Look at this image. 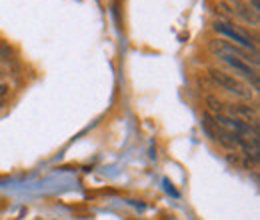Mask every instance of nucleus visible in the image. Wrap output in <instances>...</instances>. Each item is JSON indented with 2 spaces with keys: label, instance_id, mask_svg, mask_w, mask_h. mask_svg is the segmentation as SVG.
<instances>
[{
  "label": "nucleus",
  "instance_id": "1a4fd4ad",
  "mask_svg": "<svg viewBox=\"0 0 260 220\" xmlns=\"http://www.w3.org/2000/svg\"><path fill=\"white\" fill-rule=\"evenodd\" d=\"M252 8H254V10H256V12H258V10H260V4H258V0H252Z\"/></svg>",
  "mask_w": 260,
  "mask_h": 220
},
{
  "label": "nucleus",
  "instance_id": "20e7f679",
  "mask_svg": "<svg viewBox=\"0 0 260 220\" xmlns=\"http://www.w3.org/2000/svg\"><path fill=\"white\" fill-rule=\"evenodd\" d=\"M224 110L228 112L226 116H232L236 120H242V122H248V124H250V120H252V124L258 122L256 106H250V104H226Z\"/></svg>",
  "mask_w": 260,
  "mask_h": 220
},
{
  "label": "nucleus",
  "instance_id": "f257e3e1",
  "mask_svg": "<svg viewBox=\"0 0 260 220\" xmlns=\"http://www.w3.org/2000/svg\"><path fill=\"white\" fill-rule=\"evenodd\" d=\"M208 74H210V78H212L218 86H222L226 92L234 95L236 98H240V100H250V98H252L250 86L244 84V82H242L240 78H236L234 74H228V72L218 70V68H210Z\"/></svg>",
  "mask_w": 260,
  "mask_h": 220
},
{
  "label": "nucleus",
  "instance_id": "39448f33",
  "mask_svg": "<svg viewBox=\"0 0 260 220\" xmlns=\"http://www.w3.org/2000/svg\"><path fill=\"white\" fill-rule=\"evenodd\" d=\"M220 60H222L224 64H228L234 72H238V74L246 76V78L252 82V88H254V90H258V72H256V68H254V66L242 62V60H238V58H234V56H222Z\"/></svg>",
  "mask_w": 260,
  "mask_h": 220
},
{
  "label": "nucleus",
  "instance_id": "9d476101",
  "mask_svg": "<svg viewBox=\"0 0 260 220\" xmlns=\"http://www.w3.org/2000/svg\"><path fill=\"white\" fill-rule=\"evenodd\" d=\"M0 76H2V72H0Z\"/></svg>",
  "mask_w": 260,
  "mask_h": 220
},
{
  "label": "nucleus",
  "instance_id": "7ed1b4c3",
  "mask_svg": "<svg viewBox=\"0 0 260 220\" xmlns=\"http://www.w3.org/2000/svg\"><path fill=\"white\" fill-rule=\"evenodd\" d=\"M210 50H212V52H214L218 58H222V56H234V58H238V60H242V62L252 64L254 68L258 66V54L248 52V50H244V48L236 46L234 42L224 40V38L210 40Z\"/></svg>",
  "mask_w": 260,
  "mask_h": 220
},
{
  "label": "nucleus",
  "instance_id": "423d86ee",
  "mask_svg": "<svg viewBox=\"0 0 260 220\" xmlns=\"http://www.w3.org/2000/svg\"><path fill=\"white\" fill-rule=\"evenodd\" d=\"M224 2L228 4V8L232 10L234 16H238V18H242L246 22H252L254 26L258 24V12L250 4H246L244 0H224Z\"/></svg>",
  "mask_w": 260,
  "mask_h": 220
},
{
  "label": "nucleus",
  "instance_id": "6e6552de",
  "mask_svg": "<svg viewBox=\"0 0 260 220\" xmlns=\"http://www.w3.org/2000/svg\"><path fill=\"white\" fill-rule=\"evenodd\" d=\"M8 90H10V88H8V84L0 82V100H2V98H4L6 95H8Z\"/></svg>",
  "mask_w": 260,
  "mask_h": 220
},
{
  "label": "nucleus",
  "instance_id": "0eeeda50",
  "mask_svg": "<svg viewBox=\"0 0 260 220\" xmlns=\"http://www.w3.org/2000/svg\"><path fill=\"white\" fill-rule=\"evenodd\" d=\"M206 106H208V110L216 116V114H224V104L216 98V96H206Z\"/></svg>",
  "mask_w": 260,
  "mask_h": 220
},
{
  "label": "nucleus",
  "instance_id": "f03ea898",
  "mask_svg": "<svg viewBox=\"0 0 260 220\" xmlns=\"http://www.w3.org/2000/svg\"><path fill=\"white\" fill-rule=\"evenodd\" d=\"M214 30L224 34L228 40L234 42L236 46H240V48L256 54V42H254V38L250 36V32L244 30L242 26L232 24V22H224V20H218V22H214Z\"/></svg>",
  "mask_w": 260,
  "mask_h": 220
}]
</instances>
